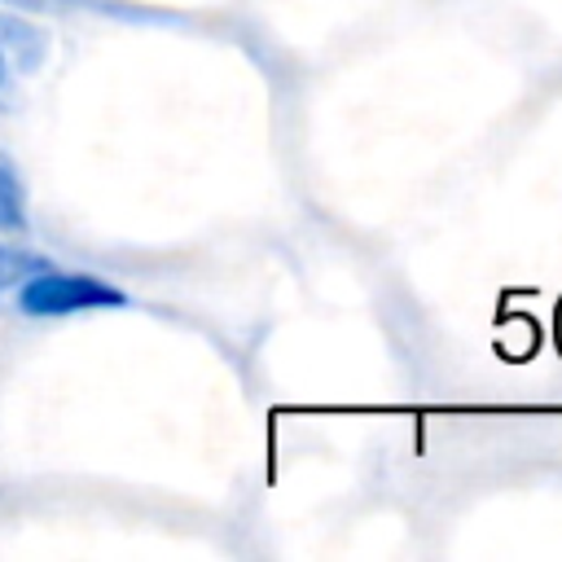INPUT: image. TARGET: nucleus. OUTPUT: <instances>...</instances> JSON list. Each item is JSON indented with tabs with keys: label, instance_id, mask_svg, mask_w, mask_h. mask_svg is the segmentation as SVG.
Here are the masks:
<instances>
[{
	"label": "nucleus",
	"instance_id": "nucleus-5",
	"mask_svg": "<svg viewBox=\"0 0 562 562\" xmlns=\"http://www.w3.org/2000/svg\"><path fill=\"white\" fill-rule=\"evenodd\" d=\"M0 4H9V9H61L66 0H0Z\"/></svg>",
	"mask_w": 562,
	"mask_h": 562
},
{
	"label": "nucleus",
	"instance_id": "nucleus-1",
	"mask_svg": "<svg viewBox=\"0 0 562 562\" xmlns=\"http://www.w3.org/2000/svg\"><path fill=\"white\" fill-rule=\"evenodd\" d=\"M127 294L114 290L110 281L92 277V272H61L53 263H44L40 272H31L18 285V307L22 316L35 321H53V316H75V312H92V307H123Z\"/></svg>",
	"mask_w": 562,
	"mask_h": 562
},
{
	"label": "nucleus",
	"instance_id": "nucleus-3",
	"mask_svg": "<svg viewBox=\"0 0 562 562\" xmlns=\"http://www.w3.org/2000/svg\"><path fill=\"white\" fill-rule=\"evenodd\" d=\"M26 228V184L22 171L0 154V233Z\"/></svg>",
	"mask_w": 562,
	"mask_h": 562
},
{
	"label": "nucleus",
	"instance_id": "nucleus-4",
	"mask_svg": "<svg viewBox=\"0 0 562 562\" xmlns=\"http://www.w3.org/2000/svg\"><path fill=\"white\" fill-rule=\"evenodd\" d=\"M48 259H40L35 250H22V246H4L0 241V299L4 294H18V285L31 277V272H40Z\"/></svg>",
	"mask_w": 562,
	"mask_h": 562
},
{
	"label": "nucleus",
	"instance_id": "nucleus-2",
	"mask_svg": "<svg viewBox=\"0 0 562 562\" xmlns=\"http://www.w3.org/2000/svg\"><path fill=\"white\" fill-rule=\"evenodd\" d=\"M44 53H48V40L40 26H31L13 13H0V114L13 105L18 75H35Z\"/></svg>",
	"mask_w": 562,
	"mask_h": 562
}]
</instances>
